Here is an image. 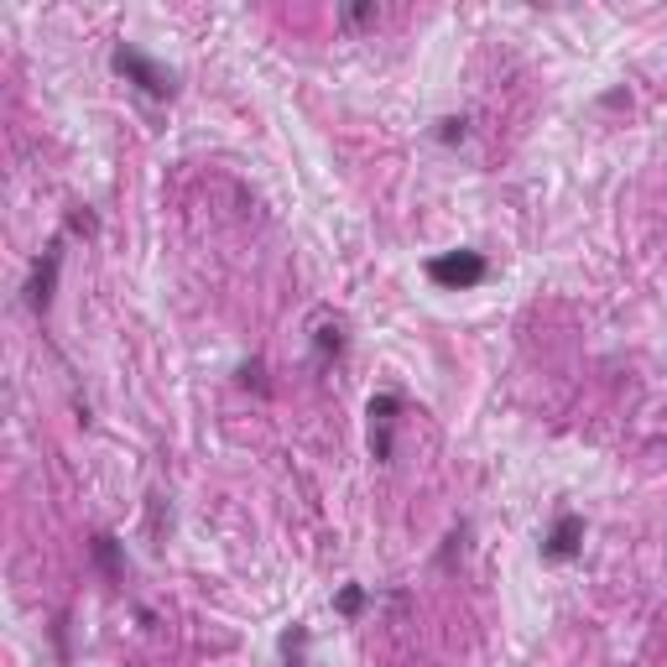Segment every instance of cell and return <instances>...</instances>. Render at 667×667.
<instances>
[{
    "mask_svg": "<svg viewBox=\"0 0 667 667\" xmlns=\"http://www.w3.org/2000/svg\"><path fill=\"white\" fill-rule=\"evenodd\" d=\"M345 345H350V339H345V324H339V318H324V324L314 329L318 366H339V360H345Z\"/></svg>",
    "mask_w": 667,
    "mask_h": 667,
    "instance_id": "6",
    "label": "cell"
},
{
    "mask_svg": "<svg viewBox=\"0 0 667 667\" xmlns=\"http://www.w3.org/2000/svg\"><path fill=\"white\" fill-rule=\"evenodd\" d=\"M339 21H345V27H375V21H381V11H375V6H345V11H339Z\"/></svg>",
    "mask_w": 667,
    "mask_h": 667,
    "instance_id": "12",
    "label": "cell"
},
{
    "mask_svg": "<svg viewBox=\"0 0 667 667\" xmlns=\"http://www.w3.org/2000/svg\"><path fill=\"white\" fill-rule=\"evenodd\" d=\"M579 553H584V517L579 511H558L553 527L542 532V558L548 563H569Z\"/></svg>",
    "mask_w": 667,
    "mask_h": 667,
    "instance_id": "5",
    "label": "cell"
},
{
    "mask_svg": "<svg viewBox=\"0 0 667 667\" xmlns=\"http://www.w3.org/2000/svg\"><path fill=\"white\" fill-rule=\"evenodd\" d=\"M94 563L105 569V579H110V584H120V579H126V548H120V538H115V532H99V538H94Z\"/></svg>",
    "mask_w": 667,
    "mask_h": 667,
    "instance_id": "7",
    "label": "cell"
},
{
    "mask_svg": "<svg viewBox=\"0 0 667 667\" xmlns=\"http://www.w3.org/2000/svg\"><path fill=\"white\" fill-rule=\"evenodd\" d=\"M423 272L444 293H469L490 277V261H485V251H438V256H427Z\"/></svg>",
    "mask_w": 667,
    "mask_h": 667,
    "instance_id": "2",
    "label": "cell"
},
{
    "mask_svg": "<svg viewBox=\"0 0 667 667\" xmlns=\"http://www.w3.org/2000/svg\"><path fill=\"white\" fill-rule=\"evenodd\" d=\"M57 272H63V235L42 245V256L32 261V277H27V308H32L38 318H47V308H53Z\"/></svg>",
    "mask_w": 667,
    "mask_h": 667,
    "instance_id": "4",
    "label": "cell"
},
{
    "mask_svg": "<svg viewBox=\"0 0 667 667\" xmlns=\"http://www.w3.org/2000/svg\"><path fill=\"white\" fill-rule=\"evenodd\" d=\"M308 626H287L282 631V667H308Z\"/></svg>",
    "mask_w": 667,
    "mask_h": 667,
    "instance_id": "8",
    "label": "cell"
},
{
    "mask_svg": "<svg viewBox=\"0 0 667 667\" xmlns=\"http://www.w3.org/2000/svg\"><path fill=\"white\" fill-rule=\"evenodd\" d=\"M407 412V396L402 391H375L366 402V417H371V459L375 464H391L396 459V423Z\"/></svg>",
    "mask_w": 667,
    "mask_h": 667,
    "instance_id": "3",
    "label": "cell"
},
{
    "mask_svg": "<svg viewBox=\"0 0 667 667\" xmlns=\"http://www.w3.org/2000/svg\"><path fill=\"white\" fill-rule=\"evenodd\" d=\"M366 600H371V594H366V584H345V590H339V600H334V611L345 615V621H354V615L366 611Z\"/></svg>",
    "mask_w": 667,
    "mask_h": 667,
    "instance_id": "10",
    "label": "cell"
},
{
    "mask_svg": "<svg viewBox=\"0 0 667 667\" xmlns=\"http://www.w3.org/2000/svg\"><path fill=\"white\" fill-rule=\"evenodd\" d=\"M94 209H74V214H68V235H94Z\"/></svg>",
    "mask_w": 667,
    "mask_h": 667,
    "instance_id": "13",
    "label": "cell"
},
{
    "mask_svg": "<svg viewBox=\"0 0 667 667\" xmlns=\"http://www.w3.org/2000/svg\"><path fill=\"white\" fill-rule=\"evenodd\" d=\"M110 68L126 78L136 94H147V99H172V94H178V74H172L167 63H157L151 53H141L136 42H115Z\"/></svg>",
    "mask_w": 667,
    "mask_h": 667,
    "instance_id": "1",
    "label": "cell"
},
{
    "mask_svg": "<svg viewBox=\"0 0 667 667\" xmlns=\"http://www.w3.org/2000/svg\"><path fill=\"white\" fill-rule=\"evenodd\" d=\"M433 136H438L444 147H459L464 136H469V115H444V120L433 126Z\"/></svg>",
    "mask_w": 667,
    "mask_h": 667,
    "instance_id": "11",
    "label": "cell"
},
{
    "mask_svg": "<svg viewBox=\"0 0 667 667\" xmlns=\"http://www.w3.org/2000/svg\"><path fill=\"white\" fill-rule=\"evenodd\" d=\"M235 381H241V387H256V396L272 391V381H266V360H261V354H251V360L235 366Z\"/></svg>",
    "mask_w": 667,
    "mask_h": 667,
    "instance_id": "9",
    "label": "cell"
}]
</instances>
